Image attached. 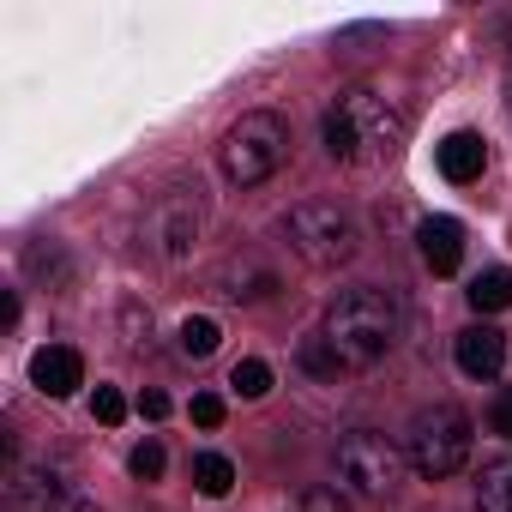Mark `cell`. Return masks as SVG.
Returning <instances> with one entry per match:
<instances>
[{
  "label": "cell",
  "instance_id": "cell-23",
  "mask_svg": "<svg viewBox=\"0 0 512 512\" xmlns=\"http://www.w3.org/2000/svg\"><path fill=\"white\" fill-rule=\"evenodd\" d=\"M290 512H350V506L338 500V488H308V494H302Z\"/></svg>",
  "mask_w": 512,
  "mask_h": 512
},
{
  "label": "cell",
  "instance_id": "cell-2",
  "mask_svg": "<svg viewBox=\"0 0 512 512\" xmlns=\"http://www.w3.org/2000/svg\"><path fill=\"white\" fill-rule=\"evenodd\" d=\"M320 338H326V350L338 356L344 374H368V368L392 350V338H398V302H392L386 290H374V284L344 290V296L326 308Z\"/></svg>",
  "mask_w": 512,
  "mask_h": 512
},
{
  "label": "cell",
  "instance_id": "cell-17",
  "mask_svg": "<svg viewBox=\"0 0 512 512\" xmlns=\"http://www.w3.org/2000/svg\"><path fill=\"white\" fill-rule=\"evenodd\" d=\"M217 320H205V314H193V320H181V356L187 362H205L211 350H217Z\"/></svg>",
  "mask_w": 512,
  "mask_h": 512
},
{
  "label": "cell",
  "instance_id": "cell-8",
  "mask_svg": "<svg viewBox=\"0 0 512 512\" xmlns=\"http://www.w3.org/2000/svg\"><path fill=\"white\" fill-rule=\"evenodd\" d=\"M67 500H73V488H67L61 476L25 470V464L7 470V512H61Z\"/></svg>",
  "mask_w": 512,
  "mask_h": 512
},
{
  "label": "cell",
  "instance_id": "cell-12",
  "mask_svg": "<svg viewBox=\"0 0 512 512\" xmlns=\"http://www.w3.org/2000/svg\"><path fill=\"white\" fill-rule=\"evenodd\" d=\"M193 229H199V199L193 193H169L157 205V241H163V253H187Z\"/></svg>",
  "mask_w": 512,
  "mask_h": 512
},
{
  "label": "cell",
  "instance_id": "cell-7",
  "mask_svg": "<svg viewBox=\"0 0 512 512\" xmlns=\"http://www.w3.org/2000/svg\"><path fill=\"white\" fill-rule=\"evenodd\" d=\"M31 386H37L43 398H73V392L85 386V356H79L73 344H43V350L31 356Z\"/></svg>",
  "mask_w": 512,
  "mask_h": 512
},
{
  "label": "cell",
  "instance_id": "cell-21",
  "mask_svg": "<svg viewBox=\"0 0 512 512\" xmlns=\"http://www.w3.org/2000/svg\"><path fill=\"white\" fill-rule=\"evenodd\" d=\"M91 416H97L103 428H115V422L127 416V398H121L115 386H97V398H91Z\"/></svg>",
  "mask_w": 512,
  "mask_h": 512
},
{
  "label": "cell",
  "instance_id": "cell-25",
  "mask_svg": "<svg viewBox=\"0 0 512 512\" xmlns=\"http://www.w3.org/2000/svg\"><path fill=\"white\" fill-rule=\"evenodd\" d=\"M139 416H145V422H163V416H169V392H145V398H139Z\"/></svg>",
  "mask_w": 512,
  "mask_h": 512
},
{
  "label": "cell",
  "instance_id": "cell-16",
  "mask_svg": "<svg viewBox=\"0 0 512 512\" xmlns=\"http://www.w3.org/2000/svg\"><path fill=\"white\" fill-rule=\"evenodd\" d=\"M193 482H199V494L223 500V494L235 488V464H229L223 452H199V458H193Z\"/></svg>",
  "mask_w": 512,
  "mask_h": 512
},
{
  "label": "cell",
  "instance_id": "cell-10",
  "mask_svg": "<svg viewBox=\"0 0 512 512\" xmlns=\"http://www.w3.org/2000/svg\"><path fill=\"white\" fill-rule=\"evenodd\" d=\"M434 157H440V175H446V181L470 187V181L482 175V163H488V139H482V133H446V139L434 145Z\"/></svg>",
  "mask_w": 512,
  "mask_h": 512
},
{
  "label": "cell",
  "instance_id": "cell-9",
  "mask_svg": "<svg viewBox=\"0 0 512 512\" xmlns=\"http://www.w3.org/2000/svg\"><path fill=\"white\" fill-rule=\"evenodd\" d=\"M452 356H458V374H470V380H494L500 368H506V332L500 326H464L458 332V344H452Z\"/></svg>",
  "mask_w": 512,
  "mask_h": 512
},
{
  "label": "cell",
  "instance_id": "cell-24",
  "mask_svg": "<svg viewBox=\"0 0 512 512\" xmlns=\"http://www.w3.org/2000/svg\"><path fill=\"white\" fill-rule=\"evenodd\" d=\"M494 434H500V440H512V386L494 398Z\"/></svg>",
  "mask_w": 512,
  "mask_h": 512
},
{
  "label": "cell",
  "instance_id": "cell-4",
  "mask_svg": "<svg viewBox=\"0 0 512 512\" xmlns=\"http://www.w3.org/2000/svg\"><path fill=\"white\" fill-rule=\"evenodd\" d=\"M284 235H290V247L314 272H332V266L356 260V247H362V229H356V217L338 199H302L284 217Z\"/></svg>",
  "mask_w": 512,
  "mask_h": 512
},
{
  "label": "cell",
  "instance_id": "cell-14",
  "mask_svg": "<svg viewBox=\"0 0 512 512\" xmlns=\"http://www.w3.org/2000/svg\"><path fill=\"white\" fill-rule=\"evenodd\" d=\"M464 296H470L476 314H500V308H512V272H506V266H488V272L470 278Z\"/></svg>",
  "mask_w": 512,
  "mask_h": 512
},
{
  "label": "cell",
  "instance_id": "cell-22",
  "mask_svg": "<svg viewBox=\"0 0 512 512\" xmlns=\"http://www.w3.org/2000/svg\"><path fill=\"white\" fill-rule=\"evenodd\" d=\"M187 416H193L199 428H223V398H217V392H199V398L187 404Z\"/></svg>",
  "mask_w": 512,
  "mask_h": 512
},
{
  "label": "cell",
  "instance_id": "cell-11",
  "mask_svg": "<svg viewBox=\"0 0 512 512\" xmlns=\"http://www.w3.org/2000/svg\"><path fill=\"white\" fill-rule=\"evenodd\" d=\"M422 260H428V272H458V260H464V223L458 217H428L422 223Z\"/></svg>",
  "mask_w": 512,
  "mask_h": 512
},
{
  "label": "cell",
  "instance_id": "cell-3",
  "mask_svg": "<svg viewBox=\"0 0 512 512\" xmlns=\"http://www.w3.org/2000/svg\"><path fill=\"white\" fill-rule=\"evenodd\" d=\"M284 157H290V127L272 109L241 115L223 133V145H217V163H223V181L229 187H260V181H272L284 169Z\"/></svg>",
  "mask_w": 512,
  "mask_h": 512
},
{
  "label": "cell",
  "instance_id": "cell-20",
  "mask_svg": "<svg viewBox=\"0 0 512 512\" xmlns=\"http://www.w3.org/2000/svg\"><path fill=\"white\" fill-rule=\"evenodd\" d=\"M163 464H169V458H163V446H157V440L133 446V458H127V470H133L139 482H157V476H163Z\"/></svg>",
  "mask_w": 512,
  "mask_h": 512
},
{
  "label": "cell",
  "instance_id": "cell-1",
  "mask_svg": "<svg viewBox=\"0 0 512 512\" xmlns=\"http://www.w3.org/2000/svg\"><path fill=\"white\" fill-rule=\"evenodd\" d=\"M320 139L344 169H386L404 145V115L380 91H338V103L320 121Z\"/></svg>",
  "mask_w": 512,
  "mask_h": 512
},
{
  "label": "cell",
  "instance_id": "cell-18",
  "mask_svg": "<svg viewBox=\"0 0 512 512\" xmlns=\"http://www.w3.org/2000/svg\"><path fill=\"white\" fill-rule=\"evenodd\" d=\"M229 386H235L241 398H266V392H272V368H266L260 356H241L235 374H229Z\"/></svg>",
  "mask_w": 512,
  "mask_h": 512
},
{
  "label": "cell",
  "instance_id": "cell-6",
  "mask_svg": "<svg viewBox=\"0 0 512 512\" xmlns=\"http://www.w3.org/2000/svg\"><path fill=\"white\" fill-rule=\"evenodd\" d=\"M338 476H344V488H356L362 500H392V494H398V476H404V446H392V440L374 434V428H356V434L338 446Z\"/></svg>",
  "mask_w": 512,
  "mask_h": 512
},
{
  "label": "cell",
  "instance_id": "cell-5",
  "mask_svg": "<svg viewBox=\"0 0 512 512\" xmlns=\"http://www.w3.org/2000/svg\"><path fill=\"white\" fill-rule=\"evenodd\" d=\"M404 458H410L416 476H428V482L458 476L464 458H470V416H464L458 404H434V410H422V416L410 422V446H404Z\"/></svg>",
  "mask_w": 512,
  "mask_h": 512
},
{
  "label": "cell",
  "instance_id": "cell-13",
  "mask_svg": "<svg viewBox=\"0 0 512 512\" xmlns=\"http://www.w3.org/2000/svg\"><path fill=\"white\" fill-rule=\"evenodd\" d=\"M223 296L229 302H266L272 290H278V278L266 272V266H253V260H241V266H223Z\"/></svg>",
  "mask_w": 512,
  "mask_h": 512
},
{
  "label": "cell",
  "instance_id": "cell-15",
  "mask_svg": "<svg viewBox=\"0 0 512 512\" xmlns=\"http://www.w3.org/2000/svg\"><path fill=\"white\" fill-rule=\"evenodd\" d=\"M476 512H512V458H494L476 482Z\"/></svg>",
  "mask_w": 512,
  "mask_h": 512
},
{
  "label": "cell",
  "instance_id": "cell-19",
  "mask_svg": "<svg viewBox=\"0 0 512 512\" xmlns=\"http://www.w3.org/2000/svg\"><path fill=\"white\" fill-rule=\"evenodd\" d=\"M302 368H308V374H320V380H338V374H344V368H338V356L326 350V338H320V332H308V338H302Z\"/></svg>",
  "mask_w": 512,
  "mask_h": 512
}]
</instances>
